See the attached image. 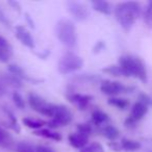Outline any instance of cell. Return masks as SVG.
<instances>
[{
    "mask_svg": "<svg viewBox=\"0 0 152 152\" xmlns=\"http://www.w3.org/2000/svg\"><path fill=\"white\" fill-rule=\"evenodd\" d=\"M137 101L142 102L145 105H147L148 107L152 105V98L149 95H147L146 93H140L137 96Z\"/></svg>",
    "mask_w": 152,
    "mask_h": 152,
    "instance_id": "obj_27",
    "label": "cell"
},
{
    "mask_svg": "<svg viewBox=\"0 0 152 152\" xmlns=\"http://www.w3.org/2000/svg\"><path fill=\"white\" fill-rule=\"evenodd\" d=\"M72 113L66 105H56L54 116L52 120L57 123L58 126H67L72 122Z\"/></svg>",
    "mask_w": 152,
    "mask_h": 152,
    "instance_id": "obj_8",
    "label": "cell"
},
{
    "mask_svg": "<svg viewBox=\"0 0 152 152\" xmlns=\"http://www.w3.org/2000/svg\"><path fill=\"white\" fill-rule=\"evenodd\" d=\"M12 55H13L12 51H7V50L0 48V61H1V63H7V61H10V58H11Z\"/></svg>",
    "mask_w": 152,
    "mask_h": 152,
    "instance_id": "obj_28",
    "label": "cell"
},
{
    "mask_svg": "<svg viewBox=\"0 0 152 152\" xmlns=\"http://www.w3.org/2000/svg\"><path fill=\"white\" fill-rule=\"evenodd\" d=\"M34 133L36 135H39V137H46V139H50V140H54V141H56V142L61 141V139H63L59 133L50 130V129H39V130L34 131Z\"/></svg>",
    "mask_w": 152,
    "mask_h": 152,
    "instance_id": "obj_20",
    "label": "cell"
},
{
    "mask_svg": "<svg viewBox=\"0 0 152 152\" xmlns=\"http://www.w3.org/2000/svg\"><path fill=\"white\" fill-rule=\"evenodd\" d=\"M25 19H26V21H27L28 25L30 26V28H34V21H32V19L30 18V16L28 15V14H25Z\"/></svg>",
    "mask_w": 152,
    "mask_h": 152,
    "instance_id": "obj_37",
    "label": "cell"
},
{
    "mask_svg": "<svg viewBox=\"0 0 152 152\" xmlns=\"http://www.w3.org/2000/svg\"><path fill=\"white\" fill-rule=\"evenodd\" d=\"M79 152H93V150H92L91 146H86V147H83V149L79 150Z\"/></svg>",
    "mask_w": 152,
    "mask_h": 152,
    "instance_id": "obj_39",
    "label": "cell"
},
{
    "mask_svg": "<svg viewBox=\"0 0 152 152\" xmlns=\"http://www.w3.org/2000/svg\"><path fill=\"white\" fill-rule=\"evenodd\" d=\"M147 152H152V150H148V151Z\"/></svg>",
    "mask_w": 152,
    "mask_h": 152,
    "instance_id": "obj_41",
    "label": "cell"
},
{
    "mask_svg": "<svg viewBox=\"0 0 152 152\" xmlns=\"http://www.w3.org/2000/svg\"><path fill=\"white\" fill-rule=\"evenodd\" d=\"M83 66V59L80 56L73 52H66L61 57L57 65V70L63 75H67L72 72H75L77 70L81 69Z\"/></svg>",
    "mask_w": 152,
    "mask_h": 152,
    "instance_id": "obj_4",
    "label": "cell"
},
{
    "mask_svg": "<svg viewBox=\"0 0 152 152\" xmlns=\"http://www.w3.org/2000/svg\"><path fill=\"white\" fill-rule=\"evenodd\" d=\"M100 90L104 95L110 96V97H117L120 94L132 93L135 90L134 87L125 86L119 81H110V80H102L100 85Z\"/></svg>",
    "mask_w": 152,
    "mask_h": 152,
    "instance_id": "obj_6",
    "label": "cell"
},
{
    "mask_svg": "<svg viewBox=\"0 0 152 152\" xmlns=\"http://www.w3.org/2000/svg\"><path fill=\"white\" fill-rule=\"evenodd\" d=\"M0 48L13 52V47H12L11 43H10L5 38H3L2 36H0Z\"/></svg>",
    "mask_w": 152,
    "mask_h": 152,
    "instance_id": "obj_29",
    "label": "cell"
},
{
    "mask_svg": "<svg viewBox=\"0 0 152 152\" xmlns=\"http://www.w3.org/2000/svg\"><path fill=\"white\" fill-rule=\"evenodd\" d=\"M28 103L29 106L34 110V112L39 113L41 115H44L46 117H52L54 116L55 108L56 105L52 103H48L46 102L42 97L34 93L28 94Z\"/></svg>",
    "mask_w": 152,
    "mask_h": 152,
    "instance_id": "obj_5",
    "label": "cell"
},
{
    "mask_svg": "<svg viewBox=\"0 0 152 152\" xmlns=\"http://www.w3.org/2000/svg\"><path fill=\"white\" fill-rule=\"evenodd\" d=\"M36 151L37 152H55V150L50 147H47V146L39 145L36 147Z\"/></svg>",
    "mask_w": 152,
    "mask_h": 152,
    "instance_id": "obj_35",
    "label": "cell"
},
{
    "mask_svg": "<svg viewBox=\"0 0 152 152\" xmlns=\"http://www.w3.org/2000/svg\"><path fill=\"white\" fill-rule=\"evenodd\" d=\"M74 80L79 81V83H96L101 80L98 75L95 74H78L74 77Z\"/></svg>",
    "mask_w": 152,
    "mask_h": 152,
    "instance_id": "obj_21",
    "label": "cell"
},
{
    "mask_svg": "<svg viewBox=\"0 0 152 152\" xmlns=\"http://www.w3.org/2000/svg\"><path fill=\"white\" fill-rule=\"evenodd\" d=\"M77 132L89 137L92 133V127L89 124H77Z\"/></svg>",
    "mask_w": 152,
    "mask_h": 152,
    "instance_id": "obj_26",
    "label": "cell"
},
{
    "mask_svg": "<svg viewBox=\"0 0 152 152\" xmlns=\"http://www.w3.org/2000/svg\"><path fill=\"white\" fill-rule=\"evenodd\" d=\"M102 72L105 74H108V75L116 76V77H128L126 72L119 65H110L107 66V67H104L102 69Z\"/></svg>",
    "mask_w": 152,
    "mask_h": 152,
    "instance_id": "obj_15",
    "label": "cell"
},
{
    "mask_svg": "<svg viewBox=\"0 0 152 152\" xmlns=\"http://www.w3.org/2000/svg\"><path fill=\"white\" fill-rule=\"evenodd\" d=\"M110 121V116L100 110H96L92 113V122L95 125H101Z\"/></svg>",
    "mask_w": 152,
    "mask_h": 152,
    "instance_id": "obj_18",
    "label": "cell"
},
{
    "mask_svg": "<svg viewBox=\"0 0 152 152\" xmlns=\"http://www.w3.org/2000/svg\"><path fill=\"white\" fill-rule=\"evenodd\" d=\"M16 37L17 39L27 48L29 49H34L36 47V44H34V40L31 37L30 32L26 29L24 26L19 25L16 27Z\"/></svg>",
    "mask_w": 152,
    "mask_h": 152,
    "instance_id": "obj_9",
    "label": "cell"
},
{
    "mask_svg": "<svg viewBox=\"0 0 152 152\" xmlns=\"http://www.w3.org/2000/svg\"><path fill=\"white\" fill-rule=\"evenodd\" d=\"M102 133L107 140L112 142H115L119 137H120V131L117 127L113 126V125H105L102 128Z\"/></svg>",
    "mask_w": 152,
    "mask_h": 152,
    "instance_id": "obj_17",
    "label": "cell"
},
{
    "mask_svg": "<svg viewBox=\"0 0 152 152\" xmlns=\"http://www.w3.org/2000/svg\"><path fill=\"white\" fill-rule=\"evenodd\" d=\"M68 140H69V143L72 147L77 148V149H83V147L87 146L89 137L77 132V133H71V134H69Z\"/></svg>",
    "mask_w": 152,
    "mask_h": 152,
    "instance_id": "obj_12",
    "label": "cell"
},
{
    "mask_svg": "<svg viewBox=\"0 0 152 152\" xmlns=\"http://www.w3.org/2000/svg\"><path fill=\"white\" fill-rule=\"evenodd\" d=\"M13 101L18 108H20V110H24V108H25V101H24V98L22 97V95L19 93V92H14L13 93Z\"/></svg>",
    "mask_w": 152,
    "mask_h": 152,
    "instance_id": "obj_25",
    "label": "cell"
},
{
    "mask_svg": "<svg viewBox=\"0 0 152 152\" xmlns=\"http://www.w3.org/2000/svg\"><path fill=\"white\" fill-rule=\"evenodd\" d=\"M16 151L17 152H37L36 147L27 142H20L16 145Z\"/></svg>",
    "mask_w": 152,
    "mask_h": 152,
    "instance_id": "obj_24",
    "label": "cell"
},
{
    "mask_svg": "<svg viewBox=\"0 0 152 152\" xmlns=\"http://www.w3.org/2000/svg\"><path fill=\"white\" fill-rule=\"evenodd\" d=\"M68 11L71 14V16L78 22H83L89 19L90 12L87 7L77 1H68L67 2Z\"/></svg>",
    "mask_w": 152,
    "mask_h": 152,
    "instance_id": "obj_7",
    "label": "cell"
},
{
    "mask_svg": "<svg viewBox=\"0 0 152 152\" xmlns=\"http://www.w3.org/2000/svg\"><path fill=\"white\" fill-rule=\"evenodd\" d=\"M92 5H93V9L96 12H99V13L103 14V15H110L112 14V5L107 1H104V0H94V1H92Z\"/></svg>",
    "mask_w": 152,
    "mask_h": 152,
    "instance_id": "obj_14",
    "label": "cell"
},
{
    "mask_svg": "<svg viewBox=\"0 0 152 152\" xmlns=\"http://www.w3.org/2000/svg\"><path fill=\"white\" fill-rule=\"evenodd\" d=\"M108 147L112 148V150L117 152L122 151V146H121V143H118V142H110L108 143Z\"/></svg>",
    "mask_w": 152,
    "mask_h": 152,
    "instance_id": "obj_34",
    "label": "cell"
},
{
    "mask_svg": "<svg viewBox=\"0 0 152 152\" xmlns=\"http://www.w3.org/2000/svg\"><path fill=\"white\" fill-rule=\"evenodd\" d=\"M107 103L110 105L117 107L118 110H124L129 106V101L125 98H120V97H110L107 99Z\"/></svg>",
    "mask_w": 152,
    "mask_h": 152,
    "instance_id": "obj_19",
    "label": "cell"
},
{
    "mask_svg": "<svg viewBox=\"0 0 152 152\" xmlns=\"http://www.w3.org/2000/svg\"><path fill=\"white\" fill-rule=\"evenodd\" d=\"M104 47H105V43L101 40L98 41V42H96V44L94 45V47H93V53L94 54H97V53H99L100 51L103 50Z\"/></svg>",
    "mask_w": 152,
    "mask_h": 152,
    "instance_id": "obj_30",
    "label": "cell"
},
{
    "mask_svg": "<svg viewBox=\"0 0 152 152\" xmlns=\"http://www.w3.org/2000/svg\"><path fill=\"white\" fill-rule=\"evenodd\" d=\"M55 36L58 41L70 49H73L77 45V34L74 23L70 20H59L55 26Z\"/></svg>",
    "mask_w": 152,
    "mask_h": 152,
    "instance_id": "obj_3",
    "label": "cell"
},
{
    "mask_svg": "<svg viewBox=\"0 0 152 152\" xmlns=\"http://www.w3.org/2000/svg\"><path fill=\"white\" fill-rule=\"evenodd\" d=\"M67 98L70 102L78 106L79 110H86V107L89 105V103L93 99V97L90 95H83V94L76 93L69 94V95H67Z\"/></svg>",
    "mask_w": 152,
    "mask_h": 152,
    "instance_id": "obj_10",
    "label": "cell"
},
{
    "mask_svg": "<svg viewBox=\"0 0 152 152\" xmlns=\"http://www.w3.org/2000/svg\"><path fill=\"white\" fill-rule=\"evenodd\" d=\"M144 21L148 27H152V0H150L146 5L144 11Z\"/></svg>",
    "mask_w": 152,
    "mask_h": 152,
    "instance_id": "obj_23",
    "label": "cell"
},
{
    "mask_svg": "<svg viewBox=\"0 0 152 152\" xmlns=\"http://www.w3.org/2000/svg\"><path fill=\"white\" fill-rule=\"evenodd\" d=\"M23 124L25 125L28 128L34 129V130H39V129H42V127L45 124H47V122L43 120H36V119H31V118H24L22 120Z\"/></svg>",
    "mask_w": 152,
    "mask_h": 152,
    "instance_id": "obj_22",
    "label": "cell"
},
{
    "mask_svg": "<svg viewBox=\"0 0 152 152\" xmlns=\"http://www.w3.org/2000/svg\"><path fill=\"white\" fill-rule=\"evenodd\" d=\"M90 146H91L93 152H104L103 146H102L100 143H98V142H93V143H91Z\"/></svg>",
    "mask_w": 152,
    "mask_h": 152,
    "instance_id": "obj_33",
    "label": "cell"
},
{
    "mask_svg": "<svg viewBox=\"0 0 152 152\" xmlns=\"http://www.w3.org/2000/svg\"><path fill=\"white\" fill-rule=\"evenodd\" d=\"M50 54V51H48V50H46L45 51V53H41V54H38L39 56L41 57V58H43V59H45L46 58L47 56H48V55Z\"/></svg>",
    "mask_w": 152,
    "mask_h": 152,
    "instance_id": "obj_40",
    "label": "cell"
},
{
    "mask_svg": "<svg viewBox=\"0 0 152 152\" xmlns=\"http://www.w3.org/2000/svg\"><path fill=\"white\" fill-rule=\"evenodd\" d=\"M124 125H125V127H127V128H129V129H133V128H135V127H137V121L133 120V119H131L130 117L128 116L126 119H125V121H124Z\"/></svg>",
    "mask_w": 152,
    "mask_h": 152,
    "instance_id": "obj_31",
    "label": "cell"
},
{
    "mask_svg": "<svg viewBox=\"0 0 152 152\" xmlns=\"http://www.w3.org/2000/svg\"><path fill=\"white\" fill-rule=\"evenodd\" d=\"M0 81L3 85L11 86L14 88H21L22 87V81L19 77L13 75V74H0Z\"/></svg>",
    "mask_w": 152,
    "mask_h": 152,
    "instance_id": "obj_13",
    "label": "cell"
},
{
    "mask_svg": "<svg viewBox=\"0 0 152 152\" xmlns=\"http://www.w3.org/2000/svg\"><path fill=\"white\" fill-rule=\"evenodd\" d=\"M119 66L126 72L128 77H134L142 83H147L148 74L146 65L139 56L131 54L121 55L119 58Z\"/></svg>",
    "mask_w": 152,
    "mask_h": 152,
    "instance_id": "obj_2",
    "label": "cell"
},
{
    "mask_svg": "<svg viewBox=\"0 0 152 152\" xmlns=\"http://www.w3.org/2000/svg\"><path fill=\"white\" fill-rule=\"evenodd\" d=\"M0 22L7 27H11V22H10V20L7 19V17L5 16V14L3 13L1 9H0Z\"/></svg>",
    "mask_w": 152,
    "mask_h": 152,
    "instance_id": "obj_32",
    "label": "cell"
},
{
    "mask_svg": "<svg viewBox=\"0 0 152 152\" xmlns=\"http://www.w3.org/2000/svg\"><path fill=\"white\" fill-rule=\"evenodd\" d=\"M148 110H149V108H148L147 105H145V104L140 101H137L132 105V107H131L129 117H130L131 119H133L134 121H137V122H139V121H141L142 119L147 115Z\"/></svg>",
    "mask_w": 152,
    "mask_h": 152,
    "instance_id": "obj_11",
    "label": "cell"
},
{
    "mask_svg": "<svg viewBox=\"0 0 152 152\" xmlns=\"http://www.w3.org/2000/svg\"><path fill=\"white\" fill-rule=\"evenodd\" d=\"M142 7L137 1H125L118 3L115 9V17L121 27L126 31H129L137 18L141 16Z\"/></svg>",
    "mask_w": 152,
    "mask_h": 152,
    "instance_id": "obj_1",
    "label": "cell"
},
{
    "mask_svg": "<svg viewBox=\"0 0 152 152\" xmlns=\"http://www.w3.org/2000/svg\"><path fill=\"white\" fill-rule=\"evenodd\" d=\"M5 94V85H3L1 81H0V97H2Z\"/></svg>",
    "mask_w": 152,
    "mask_h": 152,
    "instance_id": "obj_38",
    "label": "cell"
},
{
    "mask_svg": "<svg viewBox=\"0 0 152 152\" xmlns=\"http://www.w3.org/2000/svg\"><path fill=\"white\" fill-rule=\"evenodd\" d=\"M120 143H121V146H122V149L125 150V151L134 152L141 149V143L137 141H134V140L124 137V139L121 140Z\"/></svg>",
    "mask_w": 152,
    "mask_h": 152,
    "instance_id": "obj_16",
    "label": "cell"
},
{
    "mask_svg": "<svg viewBox=\"0 0 152 152\" xmlns=\"http://www.w3.org/2000/svg\"><path fill=\"white\" fill-rule=\"evenodd\" d=\"M9 3L11 5H13L14 10H17L18 13H21V7H20L19 2H17V1H9Z\"/></svg>",
    "mask_w": 152,
    "mask_h": 152,
    "instance_id": "obj_36",
    "label": "cell"
}]
</instances>
